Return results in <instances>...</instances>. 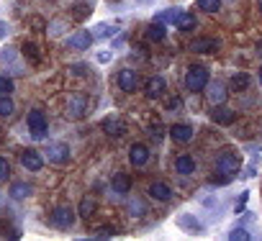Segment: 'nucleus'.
<instances>
[{"label":"nucleus","mask_w":262,"mask_h":241,"mask_svg":"<svg viewBox=\"0 0 262 241\" xmlns=\"http://www.w3.org/2000/svg\"><path fill=\"white\" fill-rule=\"evenodd\" d=\"M257 54H262V41H259V46H257Z\"/></svg>","instance_id":"obj_43"},{"label":"nucleus","mask_w":262,"mask_h":241,"mask_svg":"<svg viewBox=\"0 0 262 241\" xmlns=\"http://www.w3.org/2000/svg\"><path fill=\"white\" fill-rule=\"evenodd\" d=\"M229 238H231V241H247L249 233H247L244 228H231V231H229Z\"/></svg>","instance_id":"obj_36"},{"label":"nucleus","mask_w":262,"mask_h":241,"mask_svg":"<svg viewBox=\"0 0 262 241\" xmlns=\"http://www.w3.org/2000/svg\"><path fill=\"white\" fill-rule=\"evenodd\" d=\"M103 131H105L108 136L118 139V136H123V134H126V126H123V120H121V118L108 115V118H103Z\"/></svg>","instance_id":"obj_14"},{"label":"nucleus","mask_w":262,"mask_h":241,"mask_svg":"<svg viewBox=\"0 0 262 241\" xmlns=\"http://www.w3.org/2000/svg\"><path fill=\"white\" fill-rule=\"evenodd\" d=\"M93 31H85V29H80V31H75L70 39H67V44L72 46V49H77V52H85L90 44H93Z\"/></svg>","instance_id":"obj_11"},{"label":"nucleus","mask_w":262,"mask_h":241,"mask_svg":"<svg viewBox=\"0 0 262 241\" xmlns=\"http://www.w3.org/2000/svg\"><path fill=\"white\" fill-rule=\"evenodd\" d=\"M259 13H262V0H259Z\"/></svg>","instance_id":"obj_44"},{"label":"nucleus","mask_w":262,"mask_h":241,"mask_svg":"<svg viewBox=\"0 0 262 241\" xmlns=\"http://www.w3.org/2000/svg\"><path fill=\"white\" fill-rule=\"evenodd\" d=\"M211 118H213V124L216 126H231L234 120H236V113H234V108H229V105H216L213 110H211Z\"/></svg>","instance_id":"obj_8"},{"label":"nucleus","mask_w":262,"mask_h":241,"mask_svg":"<svg viewBox=\"0 0 262 241\" xmlns=\"http://www.w3.org/2000/svg\"><path fill=\"white\" fill-rule=\"evenodd\" d=\"M13 80L8 77V75H0V95H11L13 92Z\"/></svg>","instance_id":"obj_33"},{"label":"nucleus","mask_w":262,"mask_h":241,"mask_svg":"<svg viewBox=\"0 0 262 241\" xmlns=\"http://www.w3.org/2000/svg\"><path fill=\"white\" fill-rule=\"evenodd\" d=\"M165 36H167V31H165V23L155 21V23H149V26H147V39H149V41H162Z\"/></svg>","instance_id":"obj_23"},{"label":"nucleus","mask_w":262,"mask_h":241,"mask_svg":"<svg viewBox=\"0 0 262 241\" xmlns=\"http://www.w3.org/2000/svg\"><path fill=\"white\" fill-rule=\"evenodd\" d=\"M147 195H149L152 200L167 203V200H172V187H170L167 182H152V185L147 187Z\"/></svg>","instance_id":"obj_13"},{"label":"nucleus","mask_w":262,"mask_h":241,"mask_svg":"<svg viewBox=\"0 0 262 241\" xmlns=\"http://www.w3.org/2000/svg\"><path fill=\"white\" fill-rule=\"evenodd\" d=\"M93 213H95V200L85 195V198L80 200V218H90Z\"/></svg>","instance_id":"obj_30"},{"label":"nucleus","mask_w":262,"mask_h":241,"mask_svg":"<svg viewBox=\"0 0 262 241\" xmlns=\"http://www.w3.org/2000/svg\"><path fill=\"white\" fill-rule=\"evenodd\" d=\"M72 72H75V75H88V67H85L82 62H77V64L72 67Z\"/></svg>","instance_id":"obj_39"},{"label":"nucleus","mask_w":262,"mask_h":241,"mask_svg":"<svg viewBox=\"0 0 262 241\" xmlns=\"http://www.w3.org/2000/svg\"><path fill=\"white\" fill-rule=\"evenodd\" d=\"M111 190L118 192V195H126V192L131 190V177H128L126 172H116V175L111 177Z\"/></svg>","instance_id":"obj_17"},{"label":"nucleus","mask_w":262,"mask_h":241,"mask_svg":"<svg viewBox=\"0 0 262 241\" xmlns=\"http://www.w3.org/2000/svg\"><path fill=\"white\" fill-rule=\"evenodd\" d=\"M208 82H211V75H208V69H206L203 64H193V67L185 72V87H188L190 92H203V90L208 87Z\"/></svg>","instance_id":"obj_1"},{"label":"nucleus","mask_w":262,"mask_h":241,"mask_svg":"<svg viewBox=\"0 0 262 241\" xmlns=\"http://www.w3.org/2000/svg\"><path fill=\"white\" fill-rule=\"evenodd\" d=\"M108 59H111V52H100L98 54V62H108Z\"/></svg>","instance_id":"obj_41"},{"label":"nucleus","mask_w":262,"mask_h":241,"mask_svg":"<svg viewBox=\"0 0 262 241\" xmlns=\"http://www.w3.org/2000/svg\"><path fill=\"white\" fill-rule=\"evenodd\" d=\"M198 8H201L203 13H219L221 0H198Z\"/></svg>","instance_id":"obj_31"},{"label":"nucleus","mask_w":262,"mask_h":241,"mask_svg":"<svg viewBox=\"0 0 262 241\" xmlns=\"http://www.w3.org/2000/svg\"><path fill=\"white\" fill-rule=\"evenodd\" d=\"M6 36H8V23L0 21V39H6Z\"/></svg>","instance_id":"obj_40"},{"label":"nucleus","mask_w":262,"mask_h":241,"mask_svg":"<svg viewBox=\"0 0 262 241\" xmlns=\"http://www.w3.org/2000/svg\"><path fill=\"white\" fill-rule=\"evenodd\" d=\"M90 13H93V3H85V0H80V3L72 6V16H75L77 21H85Z\"/></svg>","instance_id":"obj_24"},{"label":"nucleus","mask_w":262,"mask_h":241,"mask_svg":"<svg viewBox=\"0 0 262 241\" xmlns=\"http://www.w3.org/2000/svg\"><path fill=\"white\" fill-rule=\"evenodd\" d=\"M165 87H167L165 77H152V80L144 85V92H147V98H149V100H157V98L165 92Z\"/></svg>","instance_id":"obj_18"},{"label":"nucleus","mask_w":262,"mask_h":241,"mask_svg":"<svg viewBox=\"0 0 262 241\" xmlns=\"http://www.w3.org/2000/svg\"><path fill=\"white\" fill-rule=\"evenodd\" d=\"M26 126H29V131H31V136H34V139H44V136H47L49 124H47V115H44V110H41V108L29 110V115H26Z\"/></svg>","instance_id":"obj_3"},{"label":"nucleus","mask_w":262,"mask_h":241,"mask_svg":"<svg viewBox=\"0 0 262 241\" xmlns=\"http://www.w3.org/2000/svg\"><path fill=\"white\" fill-rule=\"evenodd\" d=\"M175 172L183 175V177L193 175V172H195V159H193L190 154H180V157L175 159Z\"/></svg>","instance_id":"obj_19"},{"label":"nucleus","mask_w":262,"mask_h":241,"mask_svg":"<svg viewBox=\"0 0 262 241\" xmlns=\"http://www.w3.org/2000/svg\"><path fill=\"white\" fill-rule=\"evenodd\" d=\"M11 177V162L6 157H0V185H6Z\"/></svg>","instance_id":"obj_32"},{"label":"nucleus","mask_w":262,"mask_h":241,"mask_svg":"<svg viewBox=\"0 0 262 241\" xmlns=\"http://www.w3.org/2000/svg\"><path fill=\"white\" fill-rule=\"evenodd\" d=\"M31 195V185L29 182H16L13 187H11V198L13 200H26Z\"/></svg>","instance_id":"obj_27"},{"label":"nucleus","mask_w":262,"mask_h":241,"mask_svg":"<svg viewBox=\"0 0 262 241\" xmlns=\"http://www.w3.org/2000/svg\"><path fill=\"white\" fill-rule=\"evenodd\" d=\"M226 95H229V87L226 85H221V82H208V100H211V105H221V103H226Z\"/></svg>","instance_id":"obj_16"},{"label":"nucleus","mask_w":262,"mask_h":241,"mask_svg":"<svg viewBox=\"0 0 262 241\" xmlns=\"http://www.w3.org/2000/svg\"><path fill=\"white\" fill-rule=\"evenodd\" d=\"M193 136H195V129H193L190 124H172V126H170V139L178 141V144H185V141H190Z\"/></svg>","instance_id":"obj_10"},{"label":"nucleus","mask_w":262,"mask_h":241,"mask_svg":"<svg viewBox=\"0 0 262 241\" xmlns=\"http://www.w3.org/2000/svg\"><path fill=\"white\" fill-rule=\"evenodd\" d=\"M249 82H252V77L247 75V72H236V75H231V90L234 92H244L247 87H249Z\"/></svg>","instance_id":"obj_20"},{"label":"nucleus","mask_w":262,"mask_h":241,"mask_svg":"<svg viewBox=\"0 0 262 241\" xmlns=\"http://www.w3.org/2000/svg\"><path fill=\"white\" fill-rule=\"evenodd\" d=\"M49 221H52V226L59 228V231L72 228V223H75V210H72V205H57V208L52 210Z\"/></svg>","instance_id":"obj_5"},{"label":"nucleus","mask_w":262,"mask_h":241,"mask_svg":"<svg viewBox=\"0 0 262 241\" xmlns=\"http://www.w3.org/2000/svg\"><path fill=\"white\" fill-rule=\"evenodd\" d=\"M128 162H131V167H144L149 162V147L147 144H131L128 147Z\"/></svg>","instance_id":"obj_9"},{"label":"nucleus","mask_w":262,"mask_h":241,"mask_svg":"<svg viewBox=\"0 0 262 241\" xmlns=\"http://www.w3.org/2000/svg\"><path fill=\"white\" fill-rule=\"evenodd\" d=\"M128 213H131V215H142V213H144V203H142L139 198H134V200L128 203Z\"/></svg>","instance_id":"obj_34"},{"label":"nucleus","mask_w":262,"mask_h":241,"mask_svg":"<svg viewBox=\"0 0 262 241\" xmlns=\"http://www.w3.org/2000/svg\"><path fill=\"white\" fill-rule=\"evenodd\" d=\"M229 182H231V177L224 175V172H213L211 175V185H229Z\"/></svg>","instance_id":"obj_35"},{"label":"nucleus","mask_w":262,"mask_h":241,"mask_svg":"<svg viewBox=\"0 0 262 241\" xmlns=\"http://www.w3.org/2000/svg\"><path fill=\"white\" fill-rule=\"evenodd\" d=\"M190 49H193L195 54H213V52L219 49V41L211 39V36H203V39H195V41L190 44Z\"/></svg>","instance_id":"obj_15"},{"label":"nucleus","mask_w":262,"mask_h":241,"mask_svg":"<svg viewBox=\"0 0 262 241\" xmlns=\"http://www.w3.org/2000/svg\"><path fill=\"white\" fill-rule=\"evenodd\" d=\"M178 226L183 228V231H188V233H201L203 228H201V223H198V218H193V215H180L178 218Z\"/></svg>","instance_id":"obj_21"},{"label":"nucleus","mask_w":262,"mask_h":241,"mask_svg":"<svg viewBox=\"0 0 262 241\" xmlns=\"http://www.w3.org/2000/svg\"><path fill=\"white\" fill-rule=\"evenodd\" d=\"M108 236H116V231L111 226H103V231H95L93 233V238H108Z\"/></svg>","instance_id":"obj_37"},{"label":"nucleus","mask_w":262,"mask_h":241,"mask_svg":"<svg viewBox=\"0 0 262 241\" xmlns=\"http://www.w3.org/2000/svg\"><path fill=\"white\" fill-rule=\"evenodd\" d=\"M118 31H121L118 23H113V26H108V23H98V26L93 29V36H95V39H108V36H113V34H118Z\"/></svg>","instance_id":"obj_22"},{"label":"nucleus","mask_w":262,"mask_h":241,"mask_svg":"<svg viewBox=\"0 0 262 241\" xmlns=\"http://www.w3.org/2000/svg\"><path fill=\"white\" fill-rule=\"evenodd\" d=\"M13 110H16V103L11 100V95H0V118L13 115Z\"/></svg>","instance_id":"obj_29"},{"label":"nucleus","mask_w":262,"mask_h":241,"mask_svg":"<svg viewBox=\"0 0 262 241\" xmlns=\"http://www.w3.org/2000/svg\"><path fill=\"white\" fill-rule=\"evenodd\" d=\"M180 105H183V100H180V95H172V98L167 100V105H165V108H167V110H178Z\"/></svg>","instance_id":"obj_38"},{"label":"nucleus","mask_w":262,"mask_h":241,"mask_svg":"<svg viewBox=\"0 0 262 241\" xmlns=\"http://www.w3.org/2000/svg\"><path fill=\"white\" fill-rule=\"evenodd\" d=\"M257 77H259V85H262V67H259V72H257Z\"/></svg>","instance_id":"obj_42"},{"label":"nucleus","mask_w":262,"mask_h":241,"mask_svg":"<svg viewBox=\"0 0 262 241\" xmlns=\"http://www.w3.org/2000/svg\"><path fill=\"white\" fill-rule=\"evenodd\" d=\"M239 167H242V157L236 152H231V149L216 154V159H213V172H224L229 177H234L239 172Z\"/></svg>","instance_id":"obj_2"},{"label":"nucleus","mask_w":262,"mask_h":241,"mask_svg":"<svg viewBox=\"0 0 262 241\" xmlns=\"http://www.w3.org/2000/svg\"><path fill=\"white\" fill-rule=\"evenodd\" d=\"M47 159L52 164H64L70 162V147L62 144V141H49L47 144Z\"/></svg>","instance_id":"obj_7"},{"label":"nucleus","mask_w":262,"mask_h":241,"mask_svg":"<svg viewBox=\"0 0 262 241\" xmlns=\"http://www.w3.org/2000/svg\"><path fill=\"white\" fill-rule=\"evenodd\" d=\"M21 52H24V57H26L29 62H34V64H39V62H41V52H39V46H36L34 41H26Z\"/></svg>","instance_id":"obj_26"},{"label":"nucleus","mask_w":262,"mask_h":241,"mask_svg":"<svg viewBox=\"0 0 262 241\" xmlns=\"http://www.w3.org/2000/svg\"><path fill=\"white\" fill-rule=\"evenodd\" d=\"M180 13H183L180 8H167V11L157 13V18H155V21H160V23H178Z\"/></svg>","instance_id":"obj_28"},{"label":"nucleus","mask_w":262,"mask_h":241,"mask_svg":"<svg viewBox=\"0 0 262 241\" xmlns=\"http://www.w3.org/2000/svg\"><path fill=\"white\" fill-rule=\"evenodd\" d=\"M175 26H178L180 31H185V34H188V31H193V29L198 26V21H195V16H193V13H180V18H178V23H175Z\"/></svg>","instance_id":"obj_25"},{"label":"nucleus","mask_w":262,"mask_h":241,"mask_svg":"<svg viewBox=\"0 0 262 241\" xmlns=\"http://www.w3.org/2000/svg\"><path fill=\"white\" fill-rule=\"evenodd\" d=\"M116 82H118V87H121L123 92H137V90L142 87L139 72H134V69H121L118 77H116Z\"/></svg>","instance_id":"obj_6"},{"label":"nucleus","mask_w":262,"mask_h":241,"mask_svg":"<svg viewBox=\"0 0 262 241\" xmlns=\"http://www.w3.org/2000/svg\"><path fill=\"white\" fill-rule=\"evenodd\" d=\"M88 95H82V92H72L70 98H67V108H64V115L70 118V120H77V118H82L85 113H88Z\"/></svg>","instance_id":"obj_4"},{"label":"nucleus","mask_w":262,"mask_h":241,"mask_svg":"<svg viewBox=\"0 0 262 241\" xmlns=\"http://www.w3.org/2000/svg\"><path fill=\"white\" fill-rule=\"evenodd\" d=\"M21 164H24V170H29V172H39V170L44 167V157H41L36 149H26V152L21 154Z\"/></svg>","instance_id":"obj_12"}]
</instances>
